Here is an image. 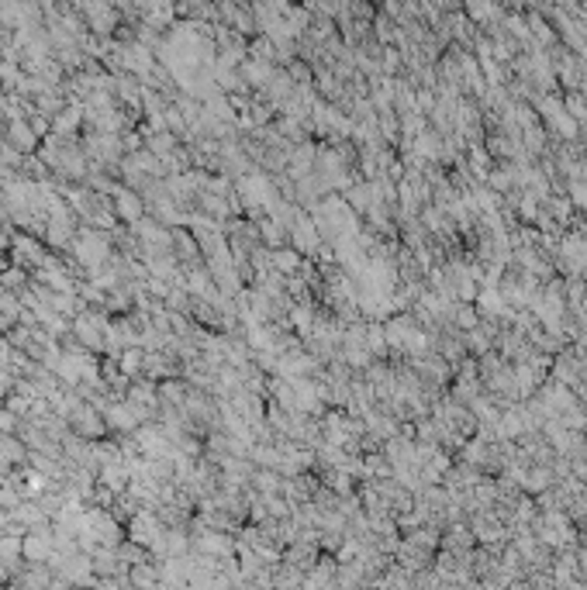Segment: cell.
Masks as SVG:
<instances>
[{"mask_svg":"<svg viewBox=\"0 0 587 590\" xmlns=\"http://www.w3.org/2000/svg\"><path fill=\"white\" fill-rule=\"evenodd\" d=\"M73 332H77V338L84 342L86 349H104V332H107V325L100 321V314H90V311H84V314L77 318Z\"/></svg>","mask_w":587,"mask_h":590,"instance_id":"cell-1","label":"cell"},{"mask_svg":"<svg viewBox=\"0 0 587 590\" xmlns=\"http://www.w3.org/2000/svg\"><path fill=\"white\" fill-rule=\"evenodd\" d=\"M114 214H118L121 221H128V224H138L142 214H145V204H142V197L131 194V190H114Z\"/></svg>","mask_w":587,"mask_h":590,"instance_id":"cell-2","label":"cell"},{"mask_svg":"<svg viewBox=\"0 0 587 590\" xmlns=\"http://www.w3.org/2000/svg\"><path fill=\"white\" fill-rule=\"evenodd\" d=\"M7 142L18 149V152H32L35 145H39V135L32 131V128L25 125L21 118H14L11 125H7Z\"/></svg>","mask_w":587,"mask_h":590,"instance_id":"cell-3","label":"cell"},{"mask_svg":"<svg viewBox=\"0 0 587 590\" xmlns=\"http://www.w3.org/2000/svg\"><path fill=\"white\" fill-rule=\"evenodd\" d=\"M270 266L277 276H294L301 269V255L294 249H270Z\"/></svg>","mask_w":587,"mask_h":590,"instance_id":"cell-4","label":"cell"},{"mask_svg":"<svg viewBox=\"0 0 587 590\" xmlns=\"http://www.w3.org/2000/svg\"><path fill=\"white\" fill-rule=\"evenodd\" d=\"M80 118H84V107H80V104L62 107V111L55 114V121H52V131H55V135H70L73 128L80 125Z\"/></svg>","mask_w":587,"mask_h":590,"instance_id":"cell-5","label":"cell"},{"mask_svg":"<svg viewBox=\"0 0 587 590\" xmlns=\"http://www.w3.org/2000/svg\"><path fill=\"white\" fill-rule=\"evenodd\" d=\"M84 14L90 18V28H93V32H111V25H114L111 7H84Z\"/></svg>","mask_w":587,"mask_h":590,"instance_id":"cell-6","label":"cell"},{"mask_svg":"<svg viewBox=\"0 0 587 590\" xmlns=\"http://www.w3.org/2000/svg\"><path fill=\"white\" fill-rule=\"evenodd\" d=\"M176 149V138L169 135V131H159V135H152V142H149V152L159 159V156H169Z\"/></svg>","mask_w":587,"mask_h":590,"instance_id":"cell-7","label":"cell"},{"mask_svg":"<svg viewBox=\"0 0 587 590\" xmlns=\"http://www.w3.org/2000/svg\"><path fill=\"white\" fill-rule=\"evenodd\" d=\"M25 552H28L32 559H45V556H48V542H42V539H28V542H25Z\"/></svg>","mask_w":587,"mask_h":590,"instance_id":"cell-8","label":"cell"},{"mask_svg":"<svg viewBox=\"0 0 587 590\" xmlns=\"http://www.w3.org/2000/svg\"><path fill=\"white\" fill-rule=\"evenodd\" d=\"M25 283V273L21 269H7L4 273V287H21Z\"/></svg>","mask_w":587,"mask_h":590,"instance_id":"cell-9","label":"cell"},{"mask_svg":"<svg viewBox=\"0 0 587 590\" xmlns=\"http://www.w3.org/2000/svg\"><path fill=\"white\" fill-rule=\"evenodd\" d=\"M7 428H14V418H11V411H0V431H7Z\"/></svg>","mask_w":587,"mask_h":590,"instance_id":"cell-10","label":"cell"},{"mask_svg":"<svg viewBox=\"0 0 587 590\" xmlns=\"http://www.w3.org/2000/svg\"><path fill=\"white\" fill-rule=\"evenodd\" d=\"M7 387H11V380H7V373H0V397L7 394Z\"/></svg>","mask_w":587,"mask_h":590,"instance_id":"cell-11","label":"cell"}]
</instances>
